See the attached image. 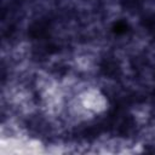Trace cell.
<instances>
[{
    "label": "cell",
    "instance_id": "1",
    "mask_svg": "<svg viewBox=\"0 0 155 155\" xmlns=\"http://www.w3.org/2000/svg\"><path fill=\"white\" fill-rule=\"evenodd\" d=\"M127 28H128V25L125 22H116L113 27V31L116 34H124L127 31Z\"/></svg>",
    "mask_w": 155,
    "mask_h": 155
}]
</instances>
